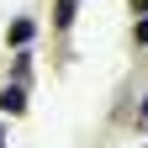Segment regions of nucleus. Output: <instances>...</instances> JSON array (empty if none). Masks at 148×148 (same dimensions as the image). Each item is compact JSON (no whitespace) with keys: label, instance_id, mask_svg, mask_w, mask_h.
<instances>
[{"label":"nucleus","instance_id":"obj_1","mask_svg":"<svg viewBox=\"0 0 148 148\" xmlns=\"http://www.w3.org/2000/svg\"><path fill=\"white\" fill-rule=\"evenodd\" d=\"M0 111H5V116H21V111H27V90L21 85H5V90H0Z\"/></svg>","mask_w":148,"mask_h":148},{"label":"nucleus","instance_id":"obj_2","mask_svg":"<svg viewBox=\"0 0 148 148\" xmlns=\"http://www.w3.org/2000/svg\"><path fill=\"white\" fill-rule=\"evenodd\" d=\"M53 27H74V0H58V5H53Z\"/></svg>","mask_w":148,"mask_h":148},{"label":"nucleus","instance_id":"obj_3","mask_svg":"<svg viewBox=\"0 0 148 148\" xmlns=\"http://www.w3.org/2000/svg\"><path fill=\"white\" fill-rule=\"evenodd\" d=\"M5 37H11L16 48H27V42H32V21H27V16H21V21H11V32H5Z\"/></svg>","mask_w":148,"mask_h":148},{"label":"nucleus","instance_id":"obj_4","mask_svg":"<svg viewBox=\"0 0 148 148\" xmlns=\"http://www.w3.org/2000/svg\"><path fill=\"white\" fill-rule=\"evenodd\" d=\"M11 74H16L11 85H21V90H27V74H32V53H16V69H11Z\"/></svg>","mask_w":148,"mask_h":148},{"label":"nucleus","instance_id":"obj_5","mask_svg":"<svg viewBox=\"0 0 148 148\" xmlns=\"http://www.w3.org/2000/svg\"><path fill=\"white\" fill-rule=\"evenodd\" d=\"M132 37H138V42H148V16H143L138 27H132Z\"/></svg>","mask_w":148,"mask_h":148},{"label":"nucleus","instance_id":"obj_6","mask_svg":"<svg viewBox=\"0 0 148 148\" xmlns=\"http://www.w3.org/2000/svg\"><path fill=\"white\" fill-rule=\"evenodd\" d=\"M132 5H138V16H148V0H132Z\"/></svg>","mask_w":148,"mask_h":148},{"label":"nucleus","instance_id":"obj_7","mask_svg":"<svg viewBox=\"0 0 148 148\" xmlns=\"http://www.w3.org/2000/svg\"><path fill=\"white\" fill-rule=\"evenodd\" d=\"M138 122H148V101H143V111H138Z\"/></svg>","mask_w":148,"mask_h":148},{"label":"nucleus","instance_id":"obj_8","mask_svg":"<svg viewBox=\"0 0 148 148\" xmlns=\"http://www.w3.org/2000/svg\"><path fill=\"white\" fill-rule=\"evenodd\" d=\"M74 5H79V0H74Z\"/></svg>","mask_w":148,"mask_h":148},{"label":"nucleus","instance_id":"obj_9","mask_svg":"<svg viewBox=\"0 0 148 148\" xmlns=\"http://www.w3.org/2000/svg\"><path fill=\"white\" fill-rule=\"evenodd\" d=\"M0 138H5V132H0Z\"/></svg>","mask_w":148,"mask_h":148}]
</instances>
